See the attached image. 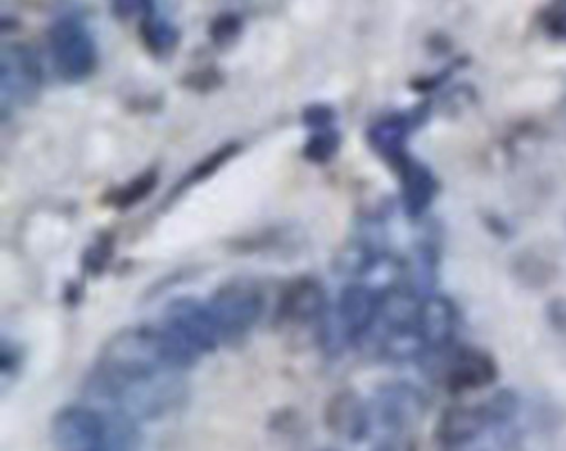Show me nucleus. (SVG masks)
<instances>
[{
  "label": "nucleus",
  "instance_id": "2",
  "mask_svg": "<svg viewBox=\"0 0 566 451\" xmlns=\"http://www.w3.org/2000/svg\"><path fill=\"white\" fill-rule=\"evenodd\" d=\"M51 438L57 451H108L130 444V427L128 418L111 422L93 407L71 405L53 416Z\"/></svg>",
  "mask_w": 566,
  "mask_h": 451
},
{
  "label": "nucleus",
  "instance_id": "17",
  "mask_svg": "<svg viewBox=\"0 0 566 451\" xmlns=\"http://www.w3.org/2000/svg\"><path fill=\"white\" fill-rule=\"evenodd\" d=\"M139 35H142L144 44L148 46V51H153L155 55H164V53L172 51L177 40H179L177 29L170 22H166L161 18H155L153 13L142 20Z\"/></svg>",
  "mask_w": 566,
  "mask_h": 451
},
{
  "label": "nucleus",
  "instance_id": "11",
  "mask_svg": "<svg viewBox=\"0 0 566 451\" xmlns=\"http://www.w3.org/2000/svg\"><path fill=\"white\" fill-rule=\"evenodd\" d=\"M486 409L480 407H451L447 409L436 427V436L447 447H462L475 440L489 424Z\"/></svg>",
  "mask_w": 566,
  "mask_h": 451
},
{
  "label": "nucleus",
  "instance_id": "16",
  "mask_svg": "<svg viewBox=\"0 0 566 451\" xmlns=\"http://www.w3.org/2000/svg\"><path fill=\"white\" fill-rule=\"evenodd\" d=\"M405 137H407V124L402 117L391 115L385 117L380 122H376L369 128V141L371 146L387 159L394 161H402V146H405Z\"/></svg>",
  "mask_w": 566,
  "mask_h": 451
},
{
  "label": "nucleus",
  "instance_id": "19",
  "mask_svg": "<svg viewBox=\"0 0 566 451\" xmlns=\"http://www.w3.org/2000/svg\"><path fill=\"white\" fill-rule=\"evenodd\" d=\"M548 29L566 40V0H555L546 13Z\"/></svg>",
  "mask_w": 566,
  "mask_h": 451
},
{
  "label": "nucleus",
  "instance_id": "7",
  "mask_svg": "<svg viewBox=\"0 0 566 451\" xmlns=\"http://www.w3.org/2000/svg\"><path fill=\"white\" fill-rule=\"evenodd\" d=\"M380 292L365 283L347 285L338 298V325L347 338H360L378 321Z\"/></svg>",
  "mask_w": 566,
  "mask_h": 451
},
{
  "label": "nucleus",
  "instance_id": "9",
  "mask_svg": "<svg viewBox=\"0 0 566 451\" xmlns=\"http://www.w3.org/2000/svg\"><path fill=\"white\" fill-rule=\"evenodd\" d=\"M458 327V314L449 298L427 296L420 301L418 329L427 343V349H442L449 345Z\"/></svg>",
  "mask_w": 566,
  "mask_h": 451
},
{
  "label": "nucleus",
  "instance_id": "15",
  "mask_svg": "<svg viewBox=\"0 0 566 451\" xmlns=\"http://www.w3.org/2000/svg\"><path fill=\"white\" fill-rule=\"evenodd\" d=\"M380 349L391 360H411L427 349V343L418 325H396V327H385L380 338Z\"/></svg>",
  "mask_w": 566,
  "mask_h": 451
},
{
  "label": "nucleus",
  "instance_id": "1",
  "mask_svg": "<svg viewBox=\"0 0 566 451\" xmlns=\"http://www.w3.org/2000/svg\"><path fill=\"white\" fill-rule=\"evenodd\" d=\"M161 332L153 327H126L108 338L95 376V394L113 402L122 385L150 378L166 369Z\"/></svg>",
  "mask_w": 566,
  "mask_h": 451
},
{
  "label": "nucleus",
  "instance_id": "14",
  "mask_svg": "<svg viewBox=\"0 0 566 451\" xmlns=\"http://www.w3.org/2000/svg\"><path fill=\"white\" fill-rule=\"evenodd\" d=\"M493 376L495 369L486 356L464 349L453 356L447 371V382L451 389H475L491 382Z\"/></svg>",
  "mask_w": 566,
  "mask_h": 451
},
{
  "label": "nucleus",
  "instance_id": "10",
  "mask_svg": "<svg viewBox=\"0 0 566 451\" xmlns=\"http://www.w3.org/2000/svg\"><path fill=\"white\" fill-rule=\"evenodd\" d=\"M323 310H325V292L321 283L312 279H298L290 283L279 303L281 318L294 325H303L321 318Z\"/></svg>",
  "mask_w": 566,
  "mask_h": 451
},
{
  "label": "nucleus",
  "instance_id": "18",
  "mask_svg": "<svg viewBox=\"0 0 566 451\" xmlns=\"http://www.w3.org/2000/svg\"><path fill=\"white\" fill-rule=\"evenodd\" d=\"M113 9L119 18H148L153 13V0H113Z\"/></svg>",
  "mask_w": 566,
  "mask_h": 451
},
{
  "label": "nucleus",
  "instance_id": "12",
  "mask_svg": "<svg viewBox=\"0 0 566 451\" xmlns=\"http://www.w3.org/2000/svg\"><path fill=\"white\" fill-rule=\"evenodd\" d=\"M378 411L389 429L400 431L405 427H411L422 416L424 400L409 385H389L380 391Z\"/></svg>",
  "mask_w": 566,
  "mask_h": 451
},
{
  "label": "nucleus",
  "instance_id": "4",
  "mask_svg": "<svg viewBox=\"0 0 566 451\" xmlns=\"http://www.w3.org/2000/svg\"><path fill=\"white\" fill-rule=\"evenodd\" d=\"M49 42L53 64L64 80L77 82L93 73L97 51L93 38L77 20H57L49 33Z\"/></svg>",
  "mask_w": 566,
  "mask_h": 451
},
{
  "label": "nucleus",
  "instance_id": "5",
  "mask_svg": "<svg viewBox=\"0 0 566 451\" xmlns=\"http://www.w3.org/2000/svg\"><path fill=\"white\" fill-rule=\"evenodd\" d=\"M40 86V69L33 53L27 46L9 44L0 57V93L2 108L29 102Z\"/></svg>",
  "mask_w": 566,
  "mask_h": 451
},
{
  "label": "nucleus",
  "instance_id": "3",
  "mask_svg": "<svg viewBox=\"0 0 566 451\" xmlns=\"http://www.w3.org/2000/svg\"><path fill=\"white\" fill-rule=\"evenodd\" d=\"M261 294L248 283H226L208 301V310L221 334V340H237L261 316Z\"/></svg>",
  "mask_w": 566,
  "mask_h": 451
},
{
  "label": "nucleus",
  "instance_id": "20",
  "mask_svg": "<svg viewBox=\"0 0 566 451\" xmlns=\"http://www.w3.org/2000/svg\"><path fill=\"white\" fill-rule=\"evenodd\" d=\"M327 451H332V449H327Z\"/></svg>",
  "mask_w": 566,
  "mask_h": 451
},
{
  "label": "nucleus",
  "instance_id": "8",
  "mask_svg": "<svg viewBox=\"0 0 566 451\" xmlns=\"http://www.w3.org/2000/svg\"><path fill=\"white\" fill-rule=\"evenodd\" d=\"M325 424L336 438L358 442L369 431L367 405L354 391H338L325 407Z\"/></svg>",
  "mask_w": 566,
  "mask_h": 451
},
{
  "label": "nucleus",
  "instance_id": "13",
  "mask_svg": "<svg viewBox=\"0 0 566 451\" xmlns=\"http://www.w3.org/2000/svg\"><path fill=\"white\" fill-rule=\"evenodd\" d=\"M400 177H402L405 210L411 217H420L429 208L436 195V179L427 166L411 159L400 161Z\"/></svg>",
  "mask_w": 566,
  "mask_h": 451
},
{
  "label": "nucleus",
  "instance_id": "6",
  "mask_svg": "<svg viewBox=\"0 0 566 451\" xmlns=\"http://www.w3.org/2000/svg\"><path fill=\"white\" fill-rule=\"evenodd\" d=\"M170 329L188 338L201 354L219 345L221 334L214 325V318L208 305L197 303L195 298H179L166 312V323Z\"/></svg>",
  "mask_w": 566,
  "mask_h": 451
}]
</instances>
